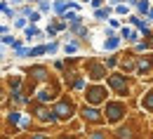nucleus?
Masks as SVG:
<instances>
[{"instance_id": "obj_1", "label": "nucleus", "mask_w": 153, "mask_h": 139, "mask_svg": "<svg viewBox=\"0 0 153 139\" xmlns=\"http://www.w3.org/2000/svg\"><path fill=\"white\" fill-rule=\"evenodd\" d=\"M149 132V123L141 113H130L123 123H118L115 127H111V137L113 139H144Z\"/></svg>"}, {"instance_id": "obj_2", "label": "nucleus", "mask_w": 153, "mask_h": 139, "mask_svg": "<svg viewBox=\"0 0 153 139\" xmlns=\"http://www.w3.org/2000/svg\"><path fill=\"white\" fill-rule=\"evenodd\" d=\"M104 85L108 87L111 97H118V99H127L134 94V85H137V78L134 76H127V73H120V71H108V76L104 80Z\"/></svg>"}, {"instance_id": "obj_3", "label": "nucleus", "mask_w": 153, "mask_h": 139, "mask_svg": "<svg viewBox=\"0 0 153 139\" xmlns=\"http://www.w3.org/2000/svg\"><path fill=\"white\" fill-rule=\"evenodd\" d=\"M50 109H52L54 120H57L59 127H61V125H66L71 118H76V113H78V99H76V94H71V92H61L57 99L50 104Z\"/></svg>"}, {"instance_id": "obj_4", "label": "nucleus", "mask_w": 153, "mask_h": 139, "mask_svg": "<svg viewBox=\"0 0 153 139\" xmlns=\"http://www.w3.org/2000/svg\"><path fill=\"white\" fill-rule=\"evenodd\" d=\"M101 113H104V123H106V127H115L118 123H123V120L132 113V109H130L127 99L108 97V99L101 104Z\"/></svg>"}, {"instance_id": "obj_5", "label": "nucleus", "mask_w": 153, "mask_h": 139, "mask_svg": "<svg viewBox=\"0 0 153 139\" xmlns=\"http://www.w3.org/2000/svg\"><path fill=\"white\" fill-rule=\"evenodd\" d=\"M31 118H33V123L38 125V127H47V130H59V123L54 120V116H52V109H50V104H40V101L31 99L28 104H26V109H24Z\"/></svg>"}, {"instance_id": "obj_6", "label": "nucleus", "mask_w": 153, "mask_h": 139, "mask_svg": "<svg viewBox=\"0 0 153 139\" xmlns=\"http://www.w3.org/2000/svg\"><path fill=\"white\" fill-rule=\"evenodd\" d=\"M61 92H64V87H61V78L52 76L50 80H45L42 85H38V87H36L33 99L40 101V104H52V101L57 99Z\"/></svg>"}, {"instance_id": "obj_7", "label": "nucleus", "mask_w": 153, "mask_h": 139, "mask_svg": "<svg viewBox=\"0 0 153 139\" xmlns=\"http://www.w3.org/2000/svg\"><path fill=\"white\" fill-rule=\"evenodd\" d=\"M80 71L87 78V83H104L106 76H108V68L101 64L99 57H90V59L80 61Z\"/></svg>"}, {"instance_id": "obj_8", "label": "nucleus", "mask_w": 153, "mask_h": 139, "mask_svg": "<svg viewBox=\"0 0 153 139\" xmlns=\"http://www.w3.org/2000/svg\"><path fill=\"white\" fill-rule=\"evenodd\" d=\"M80 97H82V104H90V106H101L104 101L111 97V92H108V87H106L104 83H87Z\"/></svg>"}, {"instance_id": "obj_9", "label": "nucleus", "mask_w": 153, "mask_h": 139, "mask_svg": "<svg viewBox=\"0 0 153 139\" xmlns=\"http://www.w3.org/2000/svg\"><path fill=\"white\" fill-rule=\"evenodd\" d=\"M78 120L82 123V127H99V125H106L104 123V113H101V106H90V104H78Z\"/></svg>"}, {"instance_id": "obj_10", "label": "nucleus", "mask_w": 153, "mask_h": 139, "mask_svg": "<svg viewBox=\"0 0 153 139\" xmlns=\"http://www.w3.org/2000/svg\"><path fill=\"white\" fill-rule=\"evenodd\" d=\"M85 85H87V78L82 76V71H80V68H73V71L61 73V87H64V92H71V94H82Z\"/></svg>"}, {"instance_id": "obj_11", "label": "nucleus", "mask_w": 153, "mask_h": 139, "mask_svg": "<svg viewBox=\"0 0 153 139\" xmlns=\"http://www.w3.org/2000/svg\"><path fill=\"white\" fill-rule=\"evenodd\" d=\"M24 78L31 80V83H36V85H42L45 80H50L54 73L50 71V66H45V64H31V66H26L24 71Z\"/></svg>"}, {"instance_id": "obj_12", "label": "nucleus", "mask_w": 153, "mask_h": 139, "mask_svg": "<svg viewBox=\"0 0 153 139\" xmlns=\"http://www.w3.org/2000/svg\"><path fill=\"white\" fill-rule=\"evenodd\" d=\"M153 73V52H144L137 54V64H134V78H146Z\"/></svg>"}, {"instance_id": "obj_13", "label": "nucleus", "mask_w": 153, "mask_h": 139, "mask_svg": "<svg viewBox=\"0 0 153 139\" xmlns=\"http://www.w3.org/2000/svg\"><path fill=\"white\" fill-rule=\"evenodd\" d=\"M134 64H137V54H134L132 50H125V52H120V59H118V68H115V71L132 76L134 73Z\"/></svg>"}, {"instance_id": "obj_14", "label": "nucleus", "mask_w": 153, "mask_h": 139, "mask_svg": "<svg viewBox=\"0 0 153 139\" xmlns=\"http://www.w3.org/2000/svg\"><path fill=\"white\" fill-rule=\"evenodd\" d=\"M137 109H139V113L144 116V118H149V116H153V85L137 99Z\"/></svg>"}, {"instance_id": "obj_15", "label": "nucleus", "mask_w": 153, "mask_h": 139, "mask_svg": "<svg viewBox=\"0 0 153 139\" xmlns=\"http://www.w3.org/2000/svg\"><path fill=\"white\" fill-rule=\"evenodd\" d=\"M82 139H113L111 137V127H106V125H99V127H87V130H82Z\"/></svg>"}, {"instance_id": "obj_16", "label": "nucleus", "mask_w": 153, "mask_h": 139, "mask_svg": "<svg viewBox=\"0 0 153 139\" xmlns=\"http://www.w3.org/2000/svg\"><path fill=\"white\" fill-rule=\"evenodd\" d=\"M120 45H123V40H120V36H118V31L106 28V38H104V52H118V50H120Z\"/></svg>"}, {"instance_id": "obj_17", "label": "nucleus", "mask_w": 153, "mask_h": 139, "mask_svg": "<svg viewBox=\"0 0 153 139\" xmlns=\"http://www.w3.org/2000/svg\"><path fill=\"white\" fill-rule=\"evenodd\" d=\"M80 47H82V42L80 40H76L73 36H64V45H61V50H64V54L66 57H73V54H78L80 52Z\"/></svg>"}, {"instance_id": "obj_18", "label": "nucleus", "mask_w": 153, "mask_h": 139, "mask_svg": "<svg viewBox=\"0 0 153 139\" xmlns=\"http://www.w3.org/2000/svg\"><path fill=\"white\" fill-rule=\"evenodd\" d=\"M33 38H42V31H40L36 24H26V28H24V42L31 45Z\"/></svg>"}, {"instance_id": "obj_19", "label": "nucleus", "mask_w": 153, "mask_h": 139, "mask_svg": "<svg viewBox=\"0 0 153 139\" xmlns=\"http://www.w3.org/2000/svg\"><path fill=\"white\" fill-rule=\"evenodd\" d=\"M17 130H19V132H31V130H36V123H33V118H31L26 111L21 113L19 123H17Z\"/></svg>"}, {"instance_id": "obj_20", "label": "nucleus", "mask_w": 153, "mask_h": 139, "mask_svg": "<svg viewBox=\"0 0 153 139\" xmlns=\"http://www.w3.org/2000/svg\"><path fill=\"white\" fill-rule=\"evenodd\" d=\"M118 59H120V50H118V52H108V57H104L101 64H104L108 71H115V68H118Z\"/></svg>"}, {"instance_id": "obj_21", "label": "nucleus", "mask_w": 153, "mask_h": 139, "mask_svg": "<svg viewBox=\"0 0 153 139\" xmlns=\"http://www.w3.org/2000/svg\"><path fill=\"white\" fill-rule=\"evenodd\" d=\"M64 130H66V132H73V135H82V130H85V127H82V123H80L78 116H76V118H71L66 125H64Z\"/></svg>"}, {"instance_id": "obj_22", "label": "nucleus", "mask_w": 153, "mask_h": 139, "mask_svg": "<svg viewBox=\"0 0 153 139\" xmlns=\"http://www.w3.org/2000/svg\"><path fill=\"white\" fill-rule=\"evenodd\" d=\"M7 92L10 90H21V85H24V73L21 76H7Z\"/></svg>"}, {"instance_id": "obj_23", "label": "nucleus", "mask_w": 153, "mask_h": 139, "mask_svg": "<svg viewBox=\"0 0 153 139\" xmlns=\"http://www.w3.org/2000/svg\"><path fill=\"white\" fill-rule=\"evenodd\" d=\"M45 54H47L45 42H40V45H28V57H31V59H38V57H45Z\"/></svg>"}, {"instance_id": "obj_24", "label": "nucleus", "mask_w": 153, "mask_h": 139, "mask_svg": "<svg viewBox=\"0 0 153 139\" xmlns=\"http://www.w3.org/2000/svg\"><path fill=\"white\" fill-rule=\"evenodd\" d=\"M111 14H113V7H111V5H104V7L94 10V19H97V21H106Z\"/></svg>"}, {"instance_id": "obj_25", "label": "nucleus", "mask_w": 153, "mask_h": 139, "mask_svg": "<svg viewBox=\"0 0 153 139\" xmlns=\"http://www.w3.org/2000/svg\"><path fill=\"white\" fill-rule=\"evenodd\" d=\"M0 12H2L7 19H14V17H17V7H12L7 0H0Z\"/></svg>"}, {"instance_id": "obj_26", "label": "nucleus", "mask_w": 153, "mask_h": 139, "mask_svg": "<svg viewBox=\"0 0 153 139\" xmlns=\"http://www.w3.org/2000/svg\"><path fill=\"white\" fill-rule=\"evenodd\" d=\"M113 12H115V14H118L123 21H125V17H127V14H132V7H130V5H125V2H118V5H113Z\"/></svg>"}, {"instance_id": "obj_27", "label": "nucleus", "mask_w": 153, "mask_h": 139, "mask_svg": "<svg viewBox=\"0 0 153 139\" xmlns=\"http://www.w3.org/2000/svg\"><path fill=\"white\" fill-rule=\"evenodd\" d=\"M149 7H151V0H137L134 2V14H139V17H146V12H149Z\"/></svg>"}, {"instance_id": "obj_28", "label": "nucleus", "mask_w": 153, "mask_h": 139, "mask_svg": "<svg viewBox=\"0 0 153 139\" xmlns=\"http://www.w3.org/2000/svg\"><path fill=\"white\" fill-rule=\"evenodd\" d=\"M45 50H47V54H50V57H54L59 50H61V42H59V38H52L50 42H45Z\"/></svg>"}, {"instance_id": "obj_29", "label": "nucleus", "mask_w": 153, "mask_h": 139, "mask_svg": "<svg viewBox=\"0 0 153 139\" xmlns=\"http://www.w3.org/2000/svg\"><path fill=\"white\" fill-rule=\"evenodd\" d=\"M130 50H132L134 54H144V52H151V50H149V42H146V40H139V42H134Z\"/></svg>"}, {"instance_id": "obj_30", "label": "nucleus", "mask_w": 153, "mask_h": 139, "mask_svg": "<svg viewBox=\"0 0 153 139\" xmlns=\"http://www.w3.org/2000/svg\"><path fill=\"white\" fill-rule=\"evenodd\" d=\"M118 36H120V40H123V42H127V40H130V36H132V26H130V24H123V26L118 28Z\"/></svg>"}, {"instance_id": "obj_31", "label": "nucleus", "mask_w": 153, "mask_h": 139, "mask_svg": "<svg viewBox=\"0 0 153 139\" xmlns=\"http://www.w3.org/2000/svg\"><path fill=\"white\" fill-rule=\"evenodd\" d=\"M36 5H38L36 10H38L40 14H50V12H52V0H38Z\"/></svg>"}, {"instance_id": "obj_32", "label": "nucleus", "mask_w": 153, "mask_h": 139, "mask_svg": "<svg viewBox=\"0 0 153 139\" xmlns=\"http://www.w3.org/2000/svg\"><path fill=\"white\" fill-rule=\"evenodd\" d=\"M52 12H54L57 17H61V14L66 12V0H52Z\"/></svg>"}, {"instance_id": "obj_33", "label": "nucleus", "mask_w": 153, "mask_h": 139, "mask_svg": "<svg viewBox=\"0 0 153 139\" xmlns=\"http://www.w3.org/2000/svg\"><path fill=\"white\" fill-rule=\"evenodd\" d=\"M54 139H82L80 135H73V132H66V130H57L54 135H52Z\"/></svg>"}, {"instance_id": "obj_34", "label": "nucleus", "mask_w": 153, "mask_h": 139, "mask_svg": "<svg viewBox=\"0 0 153 139\" xmlns=\"http://www.w3.org/2000/svg\"><path fill=\"white\" fill-rule=\"evenodd\" d=\"M106 24H108V28H111V31H118L125 21L120 19V17H108V19H106Z\"/></svg>"}, {"instance_id": "obj_35", "label": "nucleus", "mask_w": 153, "mask_h": 139, "mask_svg": "<svg viewBox=\"0 0 153 139\" xmlns=\"http://www.w3.org/2000/svg\"><path fill=\"white\" fill-rule=\"evenodd\" d=\"M26 24H28V19H26V17H19V14L12 19V26H14V28H19V31H24V28H26Z\"/></svg>"}, {"instance_id": "obj_36", "label": "nucleus", "mask_w": 153, "mask_h": 139, "mask_svg": "<svg viewBox=\"0 0 153 139\" xmlns=\"http://www.w3.org/2000/svg\"><path fill=\"white\" fill-rule=\"evenodd\" d=\"M26 19H28V24H38V21L42 19V14H40V12L36 10V7H33V10L28 12V17H26Z\"/></svg>"}, {"instance_id": "obj_37", "label": "nucleus", "mask_w": 153, "mask_h": 139, "mask_svg": "<svg viewBox=\"0 0 153 139\" xmlns=\"http://www.w3.org/2000/svg\"><path fill=\"white\" fill-rule=\"evenodd\" d=\"M12 52H14V57L26 59V57H28V45H21V47H17V50H12Z\"/></svg>"}, {"instance_id": "obj_38", "label": "nucleus", "mask_w": 153, "mask_h": 139, "mask_svg": "<svg viewBox=\"0 0 153 139\" xmlns=\"http://www.w3.org/2000/svg\"><path fill=\"white\" fill-rule=\"evenodd\" d=\"M52 66H54V71H57L59 76H61V73H66V64H64V59H54Z\"/></svg>"}, {"instance_id": "obj_39", "label": "nucleus", "mask_w": 153, "mask_h": 139, "mask_svg": "<svg viewBox=\"0 0 153 139\" xmlns=\"http://www.w3.org/2000/svg\"><path fill=\"white\" fill-rule=\"evenodd\" d=\"M45 36H47V38L52 40V38H57V36H59V31H57V28H54V26H52V24H50V26L45 28Z\"/></svg>"}, {"instance_id": "obj_40", "label": "nucleus", "mask_w": 153, "mask_h": 139, "mask_svg": "<svg viewBox=\"0 0 153 139\" xmlns=\"http://www.w3.org/2000/svg\"><path fill=\"white\" fill-rule=\"evenodd\" d=\"M66 10H73V12H80V2H78V0H66Z\"/></svg>"}, {"instance_id": "obj_41", "label": "nucleus", "mask_w": 153, "mask_h": 139, "mask_svg": "<svg viewBox=\"0 0 153 139\" xmlns=\"http://www.w3.org/2000/svg\"><path fill=\"white\" fill-rule=\"evenodd\" d=\"M104 2L106 0H90L87 5H92V10H99V7H104Z\"/></svg>"}, {"instance_id": "obj_42", "label": "nucleus", "mask_w": 153, "mask_h": 139, "mask_svg": "<svg viewBox=\"0 0 153 139\" xmlns=\"http://www.w3.org/2000/svg\"><path fill=\"white\" fill-rule=\"evenodd\" d=\"M108 2H111V5H118V2H125V5L134 7V2H137V0H108Z\"/></svg>"}, {"instance_id": "obj_43", "label": "nucleus", "mask_w": 153, "mask_h": 139, "mask_svg": "<svg viewBox=\"0 0 153 139\" xmlns=\"http://www.w3.org/2000/svg\"><path fill=\"white\" fill-rule=\"evenodd\" d=\"M144 19L149 21V24H153V5L149 7V12H146V17H144Z\"/></svg>"}, {"instance_id": "obj_44", "label": "nucleus", "mask_w": 153, "mask_h": 139, "mask_svg": "<svg viewBox=\"0 0 153 139\" xmlns=\"http://www.w3.org/2000/svg\"><path fill=\"white\" fill-rule=\"evenodd\" d=\"M144 40L149 42V50H151V52H153V31H151V36H149V38H144Z\"/></svg>"}, {"instance_id": "obj_45", "label": "nucleus", "mask_w": 153, "mask_h": 139, "mask_svg": "<svg viewBox=\"0 0 153 139\" xmlns=\"http://www.w3.org/2000/svg\"><path fill=\"white\" fill-rule=\"evenodd\" d=\"M10 33V26H0V36H7Z\"/></svg>"}, {"instance_id": "obj_46", "label": "nucleus", "mask_w": 153, "mask_h": 139, "mask_svg": "<svg viewBox=\"0 0 153 139\" xmlns=\"http://www.w3.org/2000/svg\"><path fill=\"white\" fill-rule=\"evenodd\" d=\"M10 2H12V7H19V5H24L26 0H10Z\"/></svg>"}, {"instance_id": "obj_47", "label": "nucleus", "mask_w": 153, "mask_h": 139, "mask_svg": "<svg viewBox=\"0 0 153 139\" xmlns=\"http://www.w3.org/2000/svg\"><path fill=\"white\" fill-rule=\"evenodd\" d=\"M144 139H153V130H149V132H146V137Z\"/></svg>"}, {"instance_id": "obj_48", "label": "nucleus", "mask_w": 153, "mask_h": 139, "mask_svg": "<svg viewBox=\"0 0 153 139\" xmlns=\"http://www.w3.org/2000/svg\"><path fill=\"white\" fill-rule=\"evenodd\" d=\"M0 139H10V137H7V135H5V132H2V130H0Z\"/></svg>"}, {"instance_id": "obj_49", "label": "nucleus", "mask_w": 153, "mask_h": 139, "mask_svg": "<svg viewBox=\"0 0 153 139\" xmlns=\"http://www.w3.org/2000/svg\"><path fill=\"white\" fill-rule=\"evenodd\" d=\"M149 130H153V116H151V120H149Z\"/></svg>"}, {"instance_id": "obj_50", "label": "nucleus", "mask_w": 153, "mask_h": 139, "mask_svg": "<svg viewBox=\"0 0 153 139\" xmlns=\"http://www.w3.org/2000/svg\"><path fill=\"white\" fill-rule=\"evenodd\" d=\"M2 59H5V52H2V50H0V64H2Z\"/></svg>"}, {"instance_id": "obj_51", "label": "nucleus", "mask_w": 153, "mask_h": 139, "mask_svg": "<svg viewBox=\"0 0 153 139\" xmlns=\"http://www.w3.org/2000/svg\"><path fill=\"white\" fill-rule=\"evenodd\" d=\"M26 2H31V5H36V2H38V0H26Z\"/></svg>"}, {"instance_id": "obj_52", "label": "nucleus", "mask_w": 153, "mask_h": 139, "mask_svg": "<svg viewBox=\"0 0 153 139\" xmlns=\"http://www.w3.org/2000/svg\"><path fill=\"white\" fill-rule=\"evenodd\" d=\"M80 2H82V5H87V2H90V0H80Z\"/></svg>"}, {"instance_id": "obj_53", "label": "nucleus", "mask_w": 153, "mask_h": 139, "mask_svg": "<svg viewBox=\"0 0 153 139\" xmlns=\"http://www.w3.org/2000/svg\"><path fill=\"white\" fill-rule=\"evenodd\" d=\"M12 139H19V137H12Z\"/></svg>"}, {"instance_id": "obj_54", "label": "nucleus", "mask_w": 153, "mask_h": 139, "mask_svg": "<svg viewBox=\"0 0 153 139\" xmlns=\"http://www.w3.org/2000/svg\"><path fill=\"white\" fill-rule=\"evenodd\" d=\"M52 139H54V137H52Z\"/></svg>"}]
</instances>
